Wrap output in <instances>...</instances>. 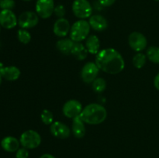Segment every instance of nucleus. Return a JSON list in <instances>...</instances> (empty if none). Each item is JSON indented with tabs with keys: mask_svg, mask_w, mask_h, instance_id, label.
Returning <instances> with one entry per match:
<instances>
[{
	"mask_svg": "<svg viewBox=\"0 0 159 158\" xmlns=\"http://www.w3.org/2000/svg\"><path fill=\"white\" fill-rule=\"evenodd\" d=\"M18 24V19L11 9L0 11V26L6 29H13Z\"/></svg>",
	"mask_w": 159,
	"mask_h": 158,
	"instance_id": "9b49d317",
	"label": "nucleus"
},
{
	"mask_svg": "<svg viewBox=\"0 0 159 158\" xmlns=\"http://www.w3.org/2000/svg\"><path fill=\"white\" fill-rule=\"evenodd\" d=\"M95 63L99 70L110 74H119L125 68L124 57L113 48H106L99 51L96 54Z\"/></svg>",
	"mask_w": 159,
	"mask_h": 158,
	"instance_id": "f257e3e1",
	"label": "nucleus"
},
{
	"mask_svg": "<svg viewBox=\"0 0 159 158\" xmlns=\"http://www.w3.org/2000/svg\"><path fill=\"white\" fill-rule=\"evenodd\" d=\"M85 122L81 119L80 116L74 118L72 119V125H71V131H72L73 135L78 139L84 137L86 133L85 129Z\"/></svg>",
	"mask_w": 159,
	"mask_h": 158,
	"instance_id": "dca6fc26",
	"label": "nucleus"
},
{
	"mask_svg": "<svg viewBox=\"0 0 159 158\" xmlns=\"http://www.w3.org/2000/svg\"><path fill=\"white\" fill-rule=\"evenodd\" d=\"M54 13L55 14V15L57 17H58V19L60 18H64V16L65 15L66 13V10H65V8L63 5H57L54 8Z\"/></svg>",
	"mask_w": 159,
	"mask_h": 158,
	"instance_id": "bb28decb",
	"label": "nucleus"
},
{
	"mask_svg": "<svg viewBox=\"0 0 159 158\" xmlns=\"http://www.w3.org/2000/svg\"><path fill=\"white\" fill-rule=\"evenodd\" d=\"M15 7L14 0H0V8L2 9H11Z\"/></svg>",
	"mask_w": 159,
	"mask_h": 158,
	"instance_id": "a878e982",
	"label": "nucleus"
},
{
	"mask_svg": "<svg viewBox=\"0 0 159 158\" xmlns=\"http://www.w3.org/2000/svg\"><path fill=\"white\" fill-rule=\"evenodd\" d=\"M155 1H157V2H159V0H155Z\"/></svg>",
	"mask_w": 159,
	"mask_h": 158,
	"instance_id": "f704fd0d",
	"label": "nucleus"
},
{
	"mask_svg": "<svg viewBox=\"0 0 159 158\" xmlns=\"http://www.w3.org/2000/svg\"><path fill=\"white\" fill-rule=\"evenodd\" d=\"M40 158H55V156L50 154V153H44V154H43L42 156H40Z\"/></svg>",
	"mask_w": 159,
	"mask_h": 158,
	"instance_id": "7c9ffc66",
	"label": "nucleus"
},
{
	"mask_svg": "<svg viewBox=\"0 0 159 158\" xmlns=\"http://www.w3.org/2000/svg\"><path fill=\"white\" fill-rule=\"evenodd\" d=\"M146 60H147V56L145 54H142V53L138 52V54L134 56L132 62H133V64L135 68L141 69L144 66Z\"/></svg>",
	"mask_w": 159,
	"mask_h": 158,
	"instance_id": "4be33fe9",
	"label": "nucleus"
},
{
	"mask_svg": "<svg viewBox=\"0 0 159 158\" xmlns=\"http://www.w3.org/2000/svg\"><path fill=\"white\" fill-rule=\"evenodd\" d=\"M85 47L89 54H97L99 52L100 42L96 35H89L85 40Z\"/></svg>",
	"mask_w": 159,
	"mask_h": 158,
	"instance_id": "a211bd4d",
	"label": "nucleus"
},
{
	"mask_svg": "<svg viewBox=\"0 0 159 158\" xmlns=\"http://www.w3.org/2000/svg\"><path fill=\"white\" fill-rule=\"evenodd\" d=\"M89 23L90 25V27L98 32H102L108 27V22H107V19L102 15H98V14L92 15L89 20Z\"/></svg>",
	"mask_w": 159,
	"mask_h": 158,
	"instance_id": "4468645a",
	"label": "nucleus"
},
{
	"mask_svg": "<svg viewBox=\"0 0 159 158\" xmlns=\"http://www.w3.org/2000/svg\"><path fill=\"white\" fill-rule=\"evenodd\" d=\"M75 44V42L71 38H62L59 40L56 43L57 49L60 51L61 54L65 55L71 54V50Z\"/></svg>",
	"mask_w": 159,
	"mask_h": 158,
	"instance_id": "6ab92c4d",
	"label": "nucleus"
},
{
	"mask_svg": "<svg viewBox=\"0 0 159 158\" xmlns=\"http://www.w3.org/2000/svg\"><path fill=\"white\" fill-rule=\"evenodd\" d=\"M20 142L14 136H6L1 141V147L5 151L13 153L20 149Z\"/></svg>",
	"mask_w": 159,
	"mask_h": 158,
	"instance_id": "2eb2a0df",
	"label": "nucleus"
},
{
	"mask_svg": "<svg viewBox=\"0 0 159 158\" xmlns=\"http://www.w3.org/2000/svg\"><path fill=\"white\" fill-rule=\"evenodd\" d=\"M2 81V76L0 75V85H1Z\"/></svg>",
	"mask_w": 159,
	"mask_h": 158,
	"instance_id": "473e14b6",
	"label": "nucleus"
},
{
	"mask_svg": "<svg viewBox=\"0 0 159 158\" xmlns=\"http://www.w3.org/2000/svg\"><path fill=\"white\" fill-rule=\"evenodd\" d=\"M50 131L54 137L58 139H67L71 135V129L69 127L60 121H55L53 122L50 126Z\"/></svg>",
	"mask_w": 159,
	"mask_h": 158,
	"instance_id": "f8f14e48",
	"label": "nucleus"
},
{
	"mask_svg": "<svg viewBox=\"0 0 159 158\" xmlns=\"http://www.w3.org/2000/svg\"><path fill=\"white\" fill-rule=\"evenodd\" d=\"M0 31H1V26H0Z\"/></svg>",
	"mask_w": 159,
	"mask_h": 158,
	"instance_id": "c9c22d12",
	"label": "nucleus"
},
{
	"mask_svg": "<svg viewBox=\"0 0 159 158\" xmlns=\"http://www.w3.org/2000/svg\"><path fill=\"white\" fill-rule=\"evenodd\" d=\"M0 9H1V8H0Z\"/></svg>",
	"mask_w": 159,
	"mask_h": 158,
	"instance_id": "e433bc0d",
	"label": "nucleus"
},
{
	"mask_svg": "<svg viewBox=\"0 0 159 158\" xmlns=\"http://www.w3.org/2000/svg\"><path fill=\"white\" fill-rule=\"evenodd\" d=\"M23 1H25V2H29V1H31V0H23Z\"/></svg>",
	"mask_w": 159,
	"mask_h": 158,
	"instance_id": "72a5a7b5",
	"label": "nucleus"
},
{
	"mask_svg": "<svg viewBox=\"0 0 159 158\" xmlns=\"http://www.w3.org/2000/svg\"><path fill=\"white\" fill-rule=\"evenodd\" d=\"M88 50L84 44L81 42H75V44L71 50V54L79 60H83L88 56Z\"/></svg>",
	"mask_w": 159,
	"mask_h": 158,
	"instance_id": "aec40b11",
	"label": "nucleus"
},
{
	"mask_svg": "<svg viewBox=\"0 0 159 158\" xmlns=\"http://www.w3.org/2000/svg\"><path fill=\"white\" fill-rule=\"evenodd\" d=\"M20 144L27 150L36 149L41 143V136L37 131L33 129L23 132L20 138Z\"/></svg>",
	"mask_w": 159,
	"mask_h": 158,
	"instance_id": "20e7f679",
	"label": "nucleus"
},
{
	"mask_svg": "<svg viewBox=\"0 0 159 158\" xmlns=\"http://www.w3.org/2000/svg\"><path fill=\"white\" fill-rule=\"evenodd\" d=\"M54 0H37L36 2V12L42 19H48L54 14Z\"/></svg>",
	"mask_w": 159,
	"mask_h": 158,
	"instance_id": "0eeeda50",
	"label": "nucleus"
},
{
	"mask_svg": "<svg viewBox=\"0 0 159 158\" xmlns=\"http://www.w3.org/2000/svg\"><path fill=\"white\" fill-rule=\"evenodd\" d=\"M147 57L151 62L154 64H159V47L152 46L148 49Z\"/></svg>",
	"mask_w": 159,
	"mask_h": 158,
	"instance_id": "412c9836",
	"label": "nucleus"
},
{
	"mask_svg": "<svg viewBox=\"0 0 159 158\" xmlns=\"http://www.w3.org/2000/svg\"><path fill=\"white\" fill-rule=\"evenodd\" d=\"M39 22V16L37 12L26 11L22 12L18 17V25L21 29H31L35 27Z\"/></svg>",
	"mask_w": 159,
	"mask_h": 158,
	"instance_id": "423d86ee",
	"label": "nucleus"
},
{
	"mask_svg": "<svg viewBox=\"0 0 159 158\" xmlns=\"http://www.w3.org/2000/svg\"><path fill=\"white\" fill-rule=\"evenodd\" d=\"M17 37H18L19 41L23 44H27L31 40L30 33L26 29H21V28L17 32Z\"/></svg>",
	"mask_w": 159,
	"mask_h": 158,
	"instance_id": "5701e85b",
	"label": "nucleus"
},
{
	"mask_svg": "<svg viewBox=\"0 0 159 158\" xmlns=\"http://www.w3.org/2000/svg\"><path fill=\"white\" fill-rule=\"evenodd\" d=\"M106 88H107V82L102 77H97L93 82V88L96 92H102Z\"/></svg>",
	"mask_w": 159,
	"mask_h": 158,
	"instance_id": "b1692460",
	"label": "nucleus"
},
{
	"mask_svg": "<svg viewBox=\"0 0 159 158\" xmlns=\"http://www.w3.org/2000/svg\"><path fill=\"white\" fill-rule=\"evenodd\" d=\"M128 43L133 50L141 52L147 47L148 40L145 36L141 33L133 32L129 35Z\"/></svg>",
	"mask_w": 159,
	"mask_h": 158,
	"instance_id": "6e6552de",
	"label": "nucleus"
},
{
	"mask_svg": "<svg viewBox=\"0 0 159 158\" xmlns=\"http://www.w3.org/2000/svg\"><path fill=\"white\" fill-rule=\"evenodd\" d=\"M72 12L77 18L85 20L93 14V7L88 0H75L72 3Z\"/></svg>",
	"mask_w": 159,
	"mask_h": 158,
	"instance_id": "39448f33",
	"label": "nucleus"
},
{
	"mask_svg": "<svg viewBox=\"0 0 159 158\" xmlns=\"http://www.w3.org/2000/svg\"><path fill=\"white\" fill-rule=\"evenodd\" d=\"M116 2V0H99V2L101 6L104 7H110L112 5H113Z\"/></svg>",
	"mask_w": 159,
	"mask_h": 158,
	"instance_id": "c85d7f7f",
	"label": "nucleus"
},
{
	"mask_svg": "<svg viewBox=\"0 0 159 158\" xmlns=\"http://www.w3.org/2000/svg\"><path fill=\"white\" fill-rule=\"evenodd\" d=\"M154 85H155V88L159 91V73L154 78Z\"/></svg>",
	"mask_w": 159,
	"mask_h": 158,
	"instance_id": "c756f323",
	"label": "nucleus"
},
{
	"mask_svg": "<svg viewBox=\"0 0 159 158\" xmlns=\"http://www.w3.org/2000/svg\"><path fill=\"white\" fill-rule=\"evenodd\" d=\"M82 109L83 108L79 101L71 99L64 104L63 108H62V112L65 117L73 119L74 118L80 116Z\"/></svg>",
	"mask_w": 159,
	"mask_h": 158,
	"instance_id": "1a4fd4ad",
	"label": "nucleus"
},
{
	"mask_svg": "<svg viewBox=\"0 0 159 158\" xmlns=\"http://www.w3.org/2000/svg\"><path fill=\"white\" fill-rule=\"evenodd\" d=\"M29 157V151L27 149L22 147L16 152V158H28Z\"/></svg>",
	"mask_w": 159,
	"mask_h": 158,
	"instance_id": "cd10ccee",
	"label": "nucleus"
},
{
	"mask_svg": "<svg viewBox=\"0 0 159 158\" xmlns=\"http://www.w3.org/2000/svg\"><path fill=\"white\" fill-rule=\"evenodd\" d=\"M4 64H3L2 63V62H0V72H1V71L2 70V68H4Z\"/></svg>",
	"mask_w": 159,
	"mask_h": 158,
	"instance_id": "2f4dec72",
	"label": "nucleus"
},
{
	"mask_svg": "<svg viewBox=\"0 0 159 158\" xmlns=\"http://www.w3.org/2000/svg\"><path fill=\"white\" fill-rule=\"evenodd\" d=\"M99 72V68L96 63L88 62L82 68L81 71V77L85 83H93L94 80L98 77Z\"/></svg>",
	"mask_w": 159,
	"mask_h": 158,
	"instance_id": "9d476101",
	"label": "nucleus"
},
{
	"mask_svg": "<svg viewBox=\"0 0 159 158\" xmlns=\"http://www.w3.org/2000/svg\"><path fill=\"white\" fill-rule=\"evenodd\" d=\"M80 117L85 123L89 125H99L106 120L107 111L102 105L91 103L82 109Z\"/></svg>",
	"mask_w": 159,
	"mask_h": 158,
	"instance_id": "f03ea898",
	"label": "nucleus"
},
{
	"mask_svg": "<svg viewBox=\"0 0 159 158\" xmlns=\"http://www.w3.org/2000/svg\"><path fill=\"white\" fill-rule=\"evenodd\" d=\"M40 119L43 124L51 125L54 122V115L50 110L43 109L40 114Z\"/></svg>",
	"mask_w": 159,
	"mask_h": 158,
	"instance_id": "393cba45",
	"label": "nucleus"
},
{
	"mask_svg": "<svg viewBox=\"0 0 159 158\" xmlns=\"http://www.w3.org/2000/svg\"><path fill=\"white\" fill-rule=\"evenodd\" d=\"M21 72L20 70L16 66H7L4 67L0 72V75L2 78L9 81H14L19 79Z\"/></svg>",
	"mask_w": 159,
	"mask_h": 158,
	"instance_id": "f3484780",
	"label": "nucleus"
},
{
	"mask_svg": "<svg viewBox=\"0 0 159 158\" xmlns=\"http://www.w3.org/2000/svg\"><path fill=\"white\" fill-rule=\"evenodd\" d=\"M70 29H71V26L69 22L65 18L57 19L53 26L54 33L61 38H64L69 33Z\"/></svg>",
	"mask_w": 159,
	"mask_h": 158,
	"instance_id": "ddd939ff",
	"label": "nucleus"
},
{
	"mask_svg": "<svg viewBox=\"0 0 159 158\" xmlns=\"http://www.w3.org/2000/svg\"><path fill=\"white\" fill-rule=\"evenodd\" d=\"M90 25L85 20H79L76 21L70 29V38L74 42H82L86 40L90 32Z\"/></svg>",
	"mask_w": 159,
	"mask_h": 158,
	"instance_id": "7ed1b4c3",
	"label": "nucleus"
}]
</instances>
